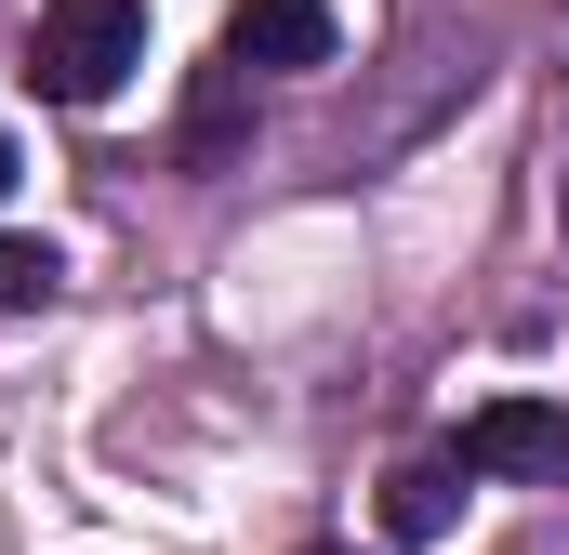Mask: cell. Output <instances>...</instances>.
Returning <instances> with one entry per match:
<instances>
[{"label": "cell", "instance_id": "cell-7", "mask_svg": "<svg viewBox=\"0 0 569 555\" xmlns=\"http://www.w3.org/2000/svg\"><path fill=\"white\" fill-rule=\"evenodd\" d=\"M13 172H27V159H13V145H0V199H13Z\"/></svg>", "mask_w": 569, "mask_h": 555}, {"label": "cell", "instance_id": "cell-2", "mask_svg": "<svg viewBox=\"0 0 569 555\" xmlns=\"http://www.w3.org/2000/svg\"><path fill=\"white\" fill-rule=\"evenodd\" d=\"M463 476L557 490V476H569V411H557V397H490V411H463Z\"/></svg>", "mask_w": 569, "mask_h": 555}, {"label": "cell", "instance_id": "cell-1", "mask_svg": "<svg viewBox=\"0 0 569 555\" xmlns=\"http://www.w3.org/2000/svg\"><path fill=\"white\" fill-rule=\"evenodd\" d=\"M146 67V0H40V40H27V80L53 107H107Z\"/></svg>", "mask_w": 569, "mask_h": 555}, {"label": "cell", "instance_id": "cell-4", "mask_svg": "<svg viewBox=\"0 0 569 555\" xmlns=\"http://www.w3.org/2000/svg\"><path fill=\"white\" fill-rule=\"evenodd\" d=\"M450 516H463V450H411L385 476V543H450Z\"/></svg>", "mask_w": 569, "mask_h": 555}, {"label": "cell", "instance_id": "cell-6", "mask_svg": "<svg viewBox=\"0 0 569 555\" xmlns=\"http://www.w3.org/2000/svg\"><path fill=\"white\" fill-rule=\"evenodd\" d=\"M53 239H0V317H27V304H53Z\"/></svg>", "mask_w": 569, "mask_h": 555}, {"label": "cell", "instance_id": "cell-5", "mask_svg": "<svg viewBox=\"0 0 569 555\" xmlns=\"http://www.w3.org/2000/svg\"><path fill=\"white\" fill-rule=\"evenodd\" d=\"M239 80H252V67H212V80H199V107H186V159H226V145H239Z\"/></svg>", "mask_w": 569, "mask_h": 555}, {"label": "cell", "instance_id": "cell-3", "mask_svg": "<svg viewBox=\"0 0 569 555\" xmlns=\"http://www.w3.org/2000/svg\"><path fill=\"white\" fill-rule=\"evenodd\" d=\"M226 67H331V0H226Z\"/></svg>", "mask_w": 569, "mask_h": 555}]
</instances>
